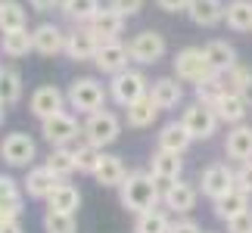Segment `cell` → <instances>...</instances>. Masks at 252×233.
Listing matches in <instances>:
<instances>
[{
    "mask_svg": "<svg viewBox=\"0 0 252 233\" xmlns=\"http://www.w3.org/2000/svg\"><path fill=\"white\" fill-rule=\"evenodd\" d=\"M119 202L131 215H140L147 208H156L162 202V183L150 171H128L125 183L119 187Z\"/></svg>",
    "mask_w": 252,
    "mask_h": 233,
    "instance_id": "6da1fadb",
    "label": "cell"
},
{
    "mask_svg": "<svg viewBox=\"0 0 252 233\" xmlns=\"http://www.w3.org/2000/svg\"><path fill=\"white\" fill-rule=\"evenodd\" d=\"M106 100H109V90L91 75L75 78L69 84V90H65V106L75 109L78 115H91L96 109H106Z\"/></svg>",
    "mask_w": 252,
    "mask_h": 233,
    "instance_id": "7a4b0ae2",
    "label": "cell"
},
{
    "mask_svg": "<svg viewBox=\"0 0 252 233\" xmlns=\"http://www.w3.org/2000/svg\"><path fill=\"white\" fill-rule=\"evenodd\" d=\"M81 137H84V143H91L96 149L112 146V143L122 137V118L112 109H96L91 115H84Z\"/></svg>",
    "mask_w": 252,
    "mask_h": 233,
    "instance_id": "3957f363",
    "label": "cell"
},
{
    "mask_svg": "<svg viewBox=\"0 0 252 233\" xmlns=\"http://www.w3.org/2000/svg\"><path fill=\"white\" fill-rule=\"evenodd\" d=\"M106 90H109V100L115 106L128 109L131 103H137V100H143V96L150 93V78L143 75L140 69H125V72H119V75L109 78Z\"/></svg>",
    "mask_w": 252,
    "mask_h": 233,
    "instance_id": "277c9868",
    "label": "cell"
},
{
    "mask_svg": "<svg viewBox=\"0 0 252 233\" xmlns=\"http://www.w3.org/2000/svg\"><path fill=\"white\" fill-rule=\"evenodd\" d=\"M215 72L209 69V59H206V50L202 47H184L174 56V78L181 84H202L206 78H212Z\"/></svg>",
    "mask_w": 252,
    "mask_h": 233,
    "instance_id": "5b68a950",
    "label": "cell"
},
{
    "mask_svg": "<svg viewBox=\"0 0 252 233\" xmlns=\"http://www.w3.org/2000/svg\"><path fill=\"white\" fill-rule=\"evenodd\" d=\"M165 53H168L165 34L153 31V28H143V31H137L128 41V56L137 65H156L159 59H165Z\"/></svg>",
    "mask_w": 252,
    "mask_h": 233,
    "instance_id": "8992f818",
    "label": "cell"
},
{
    "mask_svg": "<svg viewBox=\"0 0 252 233\" xmlns=\"http://www.w3.org/2000/svg\"><path fill=\"white\" fill-rule=\"evenodd\" d=\"M41 134H44V140L50 143V146H72V143L81 137L78 115L69 112V109L56 112V115H50V118L41 121Z\"/></svg>",
    "mask_w": 252,
    "mask_h": 233,
    "instance_id": "52a82bcc",
    "label": "cell"
},
{
    "mask_svg": "<svg viewBox=\"0 0 252 233\" xmlns=\"http://www.w3.org/2000/svg\"><path fill=\"white\" fill-rule=\"evenodd\" d=\"M181 124L187 128V134H190L193 140H212L221 121H218V115H215V109H212V106L193 100L190 106H184V112H181Z\"/></svg>",
    "mask_w": 252,
    "mask_h": 233,
    "instance_id": "ba28073f",
    "label": "cell"
},
{
    "mask_svg": "<svg viewBox=\"0 0 252 233\" xmlns=\"http://www.w3.org/2000/svg\"><path fill=\"white\" fill-rule=\"evenodd\" d=\"M0 159H3L9 168H32L37 159V143L22 131H13L0 140Z\"/></svg>",
    "mask_w": 252,
    "mask_h": 233,
    "instance_id": "9c48e42d",
    "label": "cell"
},
{
    "mask_svg": "<svg viewBox=\"0 0 252 233\" xmlns=\"http://www.w3.org/2000/svg\"><path fill=\"white\" fill-rule=\"evenodd\" d=\"M234 190V168H230L227 162H212L202 168L199 174V193L206 199H221V196H227V193Z\"/></svg>",
    "mask_w": 252,
    "mask_h": 233,
    "instance_id": "30bf717a",
    "label": "cell"
},
{
    "mask_svg": "<svg viewBox=\"0 0 252 233\" xmlns=\"http://www.w3.org/2000/svg\"><path fill=\"white\" fill-rule=\"evenodd\" d=\"M199 202V190L187 180H174L168 187H162V208L171 211L178 218H187Z\"/></svg>",
    "mask_w": 252,
    "mask_h": 233,
    "instance_id": "8fae6325",
    "label": "cell"
},
{
    "mask_svg": "<svg viewBox=\"0 0 252 233\" xmlns=\"http://www.w3.org/2000/svg\"><path fill=\"white\" fill-rule=\"evenodd\" d=\"M96 50H100V37L87 25H75L72 31H65V56L72 62H94Z\"/></svg>",
    "mask_w": 252,
    "mask_h": 233,
    "instance_id": "7c38bea8",
    "label": "cell"
},
{
    "mask_svg": "<svg viewBox=\"0 0 252 233\" xmlns=\"http://www.w3.org/2000/svg\"><path fill=\"white\" fill-rule=\"evenodd\" d=\"M28 109H32V115L37 121L50 118V115L69 109V106H65V90H60L56 84H41L32 93V100H28Z\"/></svg>",
    "mask_w": 252,
    "mask_h": 233,
    "instance_id": "4fadbf2b",
    "label": "cell"
},
{
    "mask_svg": "<svg viewBox=\"0 0 252 233\" xmlns=\"http://www.w3.org/2000/svg\"><path fill=\"white\" fill-rule=\"evenodd\" d=\"M128 62H131L128 44H122V41H103L100 50H96V56H94L96 72H103V75H109V78L125 72V69H128Z\"/></svg>",
    "mask_w": 252,
    "mask_h": 233,
    "instance_id": "5bb4252c",
    "label": "cell"
},
{
    "mask_svg": "<svg viewBox=\"0 0 252 233\" xmlns=\"http://www.w3.org/2000/svg\"><path fill=\"white\" fill-rule=\"evenodd\" d=\"M125 22H128V19H125L122 13H115V9L106 3V6H100L94 13V19L87 22V28H91V31L100 37V44H103V41H119V34L125 31Z\"/></svg>",
    "mask_w": 252,
    "mask_h": 233,
    "instance_id": "9a60e30c",
    "label": "cell"
},
{
    "mask_svg": "<svg viewBox=\"0 0 252 233\" xmlns=\"http://www.w3.org/2000/svg\"><path fill=\"white\" fill-rule=\"evenodd\" d=\"M32 44H34V53L41 56L65 53V31L53 22H41L37 28H32Z\"/></svg>",
    "mask_w": 252,
    "mask_h": 233,
    "instance_id": "2e32d148",
    "label": "cell"
},
{
    "mask_svg": "<svg viewBox=\"0 0 252 233\" xmlns=\"http://www.w3.org/2000/svg\"><path fill=\"white\" fill-rule=\"evenodd\" d=\"M150 174L162 183V187H168V183L181 180V174H184V159H181L178 152L156 149V152H153V159H150Z\"/></svg>",
    "mask_w": 252,
    "mask_h": 233,
    "instance_id": "e0dca14e",
    "label": "cell"
},
{
    "mask_svg": "<svg viewBox=\"0 0 252 233\" xmlns=\"http://www.w3.org/2000/svg\"><path fill=\"white\" fill-rule=\"evenodd\" d=\"M56 183H60V177H56L47 165H32L28 174H25V180H22V193L32 196V199H44L47 202V196L53 193Z\"/></svg>",
    "mask_w": 252,
    "mask_h": 233,
    "instance_id": "ac0fdd59",
    "label": "cell"
},
{
    "mask_svg": "<svg viewBox=\"0 0 252 233\" xmlns=\"http://www.w3.org/2000/svg\"><path fill=\"white\" fill-rule=\"evenodd\" d=\"M224 155L230 162H249L252 159V124H234L224 137Z\"/></svg>",
    "mask_w": 252,
    "mask_h": 233,
    "instance_id": "d6986e66",
    "label": "cell"
},
{
    "mask_svg": "<svg viewBox=\"0 0 252 233\" xmlns=\"http://www.w3.org/2000/svg\"><path fill=\"white\" fill-rule=\"evenodd\" d=\"M150 96H153V103H156L162 112L178 109V106L184 103V84L178 81V78H156V81L150 84Z\"/></svg>",
    "mask_w": 252,
    "mask_h": 233,
    "instance_id": "ffe728a7",
    "label": "cell"
},
{
    "mask_svg": "<svg viewBox=\"0 0 252 233\" xmlns=\"http://www.w3.org/2000/svg\"><path fill=\"white\" fill-rule=\"evenodd\" d=\"M187 19L199 28H215L224 22V3L221 0H190Z\"/></svg>",
    "mask_w": 252,
    "mask_h": 233,
    "instance_id": "44dd1931",
    "label": "cell"
},
{
    "mask_svg": "<svg viewBox=\"0 0 252 233\" xmlns=\"http://www.w3.org/2000/svg\"><path fill=\"white\" fill-rule=\"evenodd\" d=\"M125 177H128V168H125L122 155H112V152H103L100 165H96L94 171V180L100 183V187H109V190H119Z\"/></svg>",
    "mask_w": 252,
    "mask_h": 233,
    "instance_id": "7402d4cb",
    "label": "cell"
},
{
    "mask_svg": "<svg viewBox=\"0 0 252 233\" xmlns=\"http://www.w3.org/2000/svg\"><path fill=\"white\" fill-rule=\"evenodd\" d=\"M190 143H193V137L187 134V128H184L181 118H178V121L162 124V131H159V137H156V149H165V152H178V155H184V152L190 149Z\"/></svg>",
    "mask_w": 252,
    "mask_h": 233,
    "instance_id": "603a6c76",
    "label": "cell"
},
{
    "mask_svg": "<svg viewBox=\"0 0 252 233\" xmlns=\"http://www.w3.org/2000/svg\"><path fill=\"white\" fill-rule=\"evenodd\" d=\"M159 115H162V109L153 103V96L147 93L143 100L131 103L128 109H125V121H128V128H134V131H143V128H153Z\"/></svg>",
    "mask_w": 252,
    "mask_h": 233,
    "instance_id": "cb8c5ba5",
    "label": "cell"
},
{
    "mask_svg": "<svg viewBox=\"0 0 252 233\" xmlns=\"http://www.w3.org/2000/svg\"><path fill=\"white\" fill-rule=\"evenodd\" d=\"M206 59H209V69L215 72V75H224L227 69H234L237 65V50H234V44H227V41H221V37H215V41H209L206 47Z\"/></svg>",
    "mask_w": 252,
    "mask_h": 233,
    "instance_id": "d4e9b609",
    "label": "cell"
},
{
    "mask_svg": "<svg viewBox=\"0 0 252 233\" xmlns=\"http://www.w3.org/2000/svg\"><path fill=\"white\" fill-rule=\"evenodd\" d=\"M252 106L243 100L240 93H224L221 100L215 103V115H218V121H224V124H243L246 121V115H249Z\"/></svg>",
    "mask_w": 252,
    "mask_h": 233,
    "instance_id": "484cf974",
    "label": "cell"
},
{
    "mask_svg": "<svg viewBox=\"0 0 252 233\" xmlns=\"http://www.w3.org/2000/svg\"><path fill=\"white\" fill-rule=\"evenodd\" d=\"M47 208H53V211H65V215H75V211L81 208V193L75 183L69 180H60L53 187V193L47 196Z\"/></svg>",
    "mask_w": 252,
    "mask_h": 233,
    "instance_id": "4316f807",
    "label": "cell"
},
{
    "mask_svg": "<svg viewBox=\"0 0 252 233\" xmlns=\"http://www.w3.org/2000/svg\"><path fill=\"white\" fill-rule=\"evenodd\" d=\"M22 72L13 69V65H0V103L3 106H16L22 100Z\"/></svg>",
    "mask_w": 252,
    "mask_h": 233,
    "instance_id": "83f0119b",
    "label": "cell"
},
{
    "mask_svg": "<svg viewBox=\"0 0 252 233\" xmlns=\"http://www.w3.org/2000/svg\"><path fill=\"white\" fill-rule=\"evenodd\" d=\"M0 50H3V56H9V59H22V56H28L34 50L32 31H28V28H19V31L0 34Z\"/></svg>",
    "mask_w": 252,
    "mask_h": 233,
    "instance_id": "f1b7e54d",
    "label": "cell"
},
{
    "mask_svg": "<svg viewBox=\"0 0 252 233\" xmlns=\"http://www.w3.org/2000/svg\"><path fill=\"white\" fill-rule=\"evenodd\" d=\"M224 22L230 31H252V0H230V3H224Z\"/></svg>",
    "mask_w": 252,
    "mask_h": 233,
    "instance_id": "f546056e",
    "label": "cell"
},
{
    "mask_svg": "<svg viewBox=\"0 0 252 233\" xmlns=\"http://www.w3.org/2000/svg\"><path fill=\"white\" fill-rule=\"evenodd\" d=\"M171 227V218H168V211L165 208H147V211H140L137 218H134V233H168Z\"/></svg>",
    "mask_w": 252,
    "mask_h": 233,
    "instance_id": "4dcf8cb0",
    "label": "cell"
},
{
    "mask_svg": "<svg viewBox=\"0 0 252 233\" xmlns=\"http://www.w3.org/2000/svg\"><path fill=\"white\" fill-rule=\"evenodd\" d=\"M44 165H47V168H50L60 180H69L72 174L78 171V168H75V152H72V146H53L50 155L44 159Z\"/></svg>",
    "mask_w": 252,
    "mask_h": 233,
    "instance_id": "1f68e13d",
    "label": "cell"
},
{
    "mask_svg": "<svg viewBox=\"0 0 252 233\" xmlns=\"http://www.w3.org/2000/svg\"><path fill=\"white\" fill-rule=\"evenodd\" d=\"M249 208V193H243V190H230L227 196H221V199H215V215L221 218V221H230V218H237V215H243V211Z\"/></svg>",
    "mask_w": 252,
    "mask_h": 233,
    "instance_id": "d6a6232c",
    "label": "cell"
},
{
    "mask_svg": "<svg viewBox=\"0 0 252 233\" xmlns=\"http://www.w3.org/2000/svg\"><path fill=\"white\" fill-rule=\"evenodd\" d=\"M19 28H28V13L19 0H6V3L0 6V34L19 31Z\"/></svg>",
    "mask_w": 252,
    "mask_h": 233,
    "instance_id": "836d02e7",
    "label": "cell"
},
{
    "mask_svg": "<svg viewBox=\"0 0 252 233\" xmlns=\"http://www.w3.org/2000/svg\"><path fill=\"white\" fill-rule=\"evenodd\" d=\"M60 9H63V16L69 19V22L87 25V22L94 19V13L100 9V0H63Z\"/></svg>",
    "mask_w": 252,
    "mask_h": 233,
    "instance_id": "e575fe53",
    "label": "cell"
},
{
    "mask_svg": "<svg viewBox=\"0 0 252 233\" xmlns=\"http://www.w3.org/2000/svg\"><path fill=\"white\" fill-rule=\"evenodd\" d=\"M25 193L19 187V180H13L9 174H0V208H9L16 215H22V205H25Z\"/></svg>",
    "mask_w": 252,
    "mask_h": 233,
    "instance_id": "d590c367",
    "label": "cell"
},
{
    "mask_svg": "<svg viewBox=\"0 0 252 233\" xmlns=\"http://www.w3.org/2000/svg\"><path fill=\"white\" fill-rule=\"evenodd\" d=\"M72 152H75V168H78L81 174H91L94 177L96 165H100V159H103V149L91 146V143H78V146H72Z\"/></svg>",
    "mask_w": 252,
    "mask_h": 233,
    "instance_id": "8d00e7d4",
    "label": "cell"
},
{
    "mask_svg": "<svg viewBox=\"0 0 252 233\" xmlns=\"http://www.w3.org/2000/svg\"><path fill=\"white\" fill-rule=\"evenodd\" d=\"M44 233H75L78 224H75V215H65V211H53L47 208L44 211Z\"/></svg>",
    "mask_w": 252,
    "mask_h": 233,
    "instance_id": "74e56055",
    "label": "cell"
},
{
    "mask_svg": "<svg viewBox=\"0 0 252 233\" xmlns=\"http://www.w3.org/2000/svg\"><path fill=\"white\" fill-rule=\"evenodd\" d=\"M252 75V69H246V65H234V69H227L224 75H218V81H221V90L224 93H240L243 96V84H246V78Z\"/></svg>",
    "mask_w": 252,
    "mask_h": 233,
    "instance_id": "f35d334b",
    "label": "cell"
},
{
    "mask_svg": "<svg viewBox=\"0 0 252 233\" xmlns=\"http://www.w3.org/2000/svg\"><path fill=\"white\" fill-rule=\"evenodd\" d=\"M193 90H196V103H206V106H212V109H215V103L221 100V96H224V90H221V81H218V75L206 78V81L196 84Z\"/></svg>",
    "mask_w": 252,
    "mask_h": 233,
    "instance_id": "ab89813d",
    "label": "cell"
},
{
    "mask_svg": "<svg viewBox=\"0 0 252 233\" xmlns=\"http://www.w3.org/2000/svg\"><path fill=\"white\" fill-rule=\"evenodd\" d=\"M234 187L252 196V159L249 162H240L237 168H234Z\"/></svg>",
    "mask_w": 252,
    "mask_h": 233,
    "instance_id": "60d3db41",
    "label": "cell"
},
{
    "mask_svg": "<svg viewBox=\"0 0 252 233\" xmlns=\"http://www.w3.org/2000/svg\"><path fill=\"white\" fill-rule=\"evenodd\" d=\"M143 3H147V0H109V6L115 9V13H122L125 19L137 16L140 9H143Z\"/></svg>",
    "mask_w": 252,
    "mask_h": 233,
    "instance_id": "b9f144b4",
    "label": "cell"
},
{
    "mask_svg": "<svg viewBox=\"0 0 252 233\" xmlns=\"http://www.w3.org/2000/svg\"><path fill=\"white\" fill-rule=\"evenodd\" d=\"M227 233H252V208H246L243 215L227 221Z\"/></svg>",
    "mask_w": 252,
    "mask_h": 233,
    "instance_id": "7bdbcfd3",
    "label": "cell"
},
{
    "mask_svg": "<svg viewBox=\"0 0 252 233\" xmlns=\"http://www.w3.org/2000/svg\"><path fill=\"white\" fill-rule=\"evenodd\" d=\"M168 233H202V227H199L196 221H193V218L187 215V218H178V221H171Z\"/></svg>",
    "mask_w": 252,
    "mask_h": 233,
    "instance_id": "ee69618b",
    "label": "cell"
},
{
    "mask_svg": "<svg viewBox=\"0 0 252 233\" xmlns=\"http://www.w3.org/2000/svg\"><path fill=\"white\" fill-rule=\"evenodd\" d=\"M156 6L162 13H187L190 0H156Z\"/></svg>",
    "mask_w": 252,
    "mask_h": 233,
    "instance_id": "f6af8a7d",
    "label": "cell"
},
{
    "mask_svg": "<svg viewBox=\"0 0 252 233\" xmlns=\"http://www.w3.org/2000/svg\"><path fill=\"white\" fill-rule=\"evenodd\" d=\"M63 0H28V6L34 9V13H50V9H56Z\"/></svg>",
    "mask_w": 252,
    "mask_h": 233,
    "instance_id": "bcb514c9",
    "label": "cell"
},
{
    "mask_svg": "<svg viewBox=\"0 0 252 233\" xmlns=\"http://www.w3.org/2000/svg\"><path fill=\"white\" fill-rule=\"evenodd\" d=\"M0 233H25V227H22V221H3V224H0Z\"/></svg>",
    "mask_w": 252,
    "mask_h": 233,
    "instance_id": "7dc6e473",
    "label": "cell"
},
{
    "mask_svg": "<svg viewBox=\"0 0 252 233\" xmlns=\"http://www.w3.org/2000/svg\"><path fill=\"white\" fill-rule=\"evenodd\" d=\"M243 100H246V103L252 106V75L246 78V84H243Z\"/></svg>",
    "mask_w": 252,
    "mask_h": 233,
    "instance_id": "c3c4849f",
    "label": "cell"
},
{
    "mask_svg": "<svg viewBox=\"0 0 252 233\" xmlns=\"http://www.w3.org/2000/svg\"><path fill=\"white\" fill-rule=\"evenodd\" d=\"M3 118H6V106L0 103V128H3Z\"/></svg>",
    "mask_w": 252,
    "mask_h": 233,
    "instance_id": "681fc988",
    "label": "cell"
},
{
    "mask_svg": "<svg viewBox=\"0 0 252 233\" xmlns=\"http://www.w3.org/2000/svg\"><path fill=\"white\" fill-rule=\"evenodd\" d=\"M202 233H215V230H202Z\"/></svg>",
    "mask_w": 252,
    "mask_h": 233,
    "instance_id": "f907efd6",
    "label": "cell"
},
{
    "mask_svg": "<svg viewBox=\"0 0 252 233\" xmlns=\"http://www.w3.org/2000/svg\"><path fill=\"white\" fill-rule=\"evenodd\" d=\"M3 3H6V0H0V6H3Z\"/></svg>",
    "mask_w": 252,
    "mask_h": 233,
    "instance_id": "816d5d0a",
    "label": "cell"
}]
</instances>
